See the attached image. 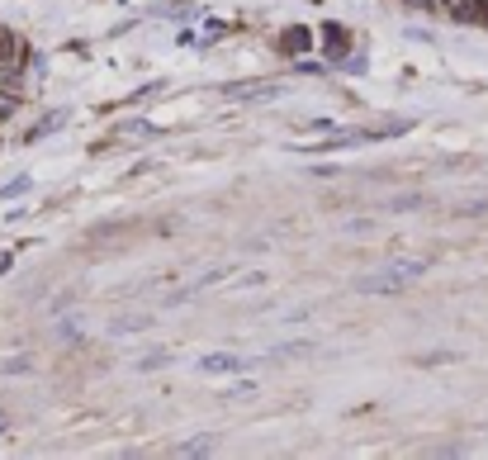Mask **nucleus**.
<instances>
[{"instance_id": "f03ea898", "label": "nucleus", "mask_w": 488, "mask_h": 460, "mask_svg": "<svg viewBox=\"0 0 488 460\" xmlns=\"http://www.w3.org/2000/svg\"><path fill=\"white\" fill-rule=\"evenodd\" d=\"M19 67H24V48L10 29H0V81H15Z\"/></svg>"}, {"instance_id": "6e6552de", "label": "nucleus", "mask_w": 488, "mask_h": 460, "mask_svg": "<svg viewBox=\"0 0 488 460\" xmlns=\"http://www.w3.org/2000/svg\"><path fill=\"white\" fill-rule=\"evenodd\" d=\"M0 432H5V423H0Z\"/></svg>"}, {"instance_id": "0eeeda50", "label": "nucleus", "mask_w": 488, "mask_h": 460, "mask_svg": "<svg viewBox=\"0 0 488 460\" xmlns=\"http://www.w3.org/2000/svg\"><path fill=\"white\" fill-rule=\"evenodd\" d=\"M214 451V442H185V446H176V455H209Z\"/></svg>"}, {"instance_id": "423d86ee", "label": "nucleus", "mask_w": 488, "mask_h": 460, "mask_svg": "<svg viewBox=\"0 0 488 460\" xmlns=\"http://www.w3.org/2000/svg\"><path fill=\"white\" fill-rule=\"evenodd\" d=\"M19 110V95H10V91H0V123H5L10 114Z\"/></svg>"}, {"instance_id": "39448f33", "label": "nucleus", "mask_w": 488, "mask_h": 460, "mask_svg": "<svg viewBox=\"0 0 488 460\" xmlns=\"http://www.w3.org/2000/svg\"><path fill=\"white\" fill-rule=\"evenodd\" d=\"M299 48H308V29H289L280 38V53H299Z\"/></svg>"}, {"instance_id": "f257e3e1", "label": "nucleus", "mask_w": 488, "mask_h": 460, "mask_svg": "<svg viewBox=\"0 0 488 460\" xmlns=\"http://www.w3.org/2000/svg\"><path fill=\"white\" fill-rule=\"evenodd\" d=\"M427 276V257H403V261H385L379 270H370V276H360V295H398L408 280Z\"/></svg>"}, {"instance_id": "20e7f679", "label": "nucleus", "mask_w": 488, "mask_h": 460, "mask_svg": "<svg viewBox=\"0 0 488 460\" xmlns=\"http://www.w3.org/2000/svg\"><path fill=\"white\" fill-rule=\"evenodd\" d=\"M275 91H280L275 81H270V86H266V81H257V86H228L232 100H261V95H275Z\"/></svg>"}, {"instance_id": "7ed1b4c3", "label": "nucleus", "mask_w": 488, "mask_h": 460, "mask_svg": "<svg viewBox=\"0 0 488 460\" xmlns=\"http://www.w3.org/2000/svg\"><path fill=\"white\" fill-rule=\"evenodd\" d=\"M251 361H242V357H228V351H214V357H204L200 361V370H209V375H238V370H247Z\"/></svg>"}]
</instances>
